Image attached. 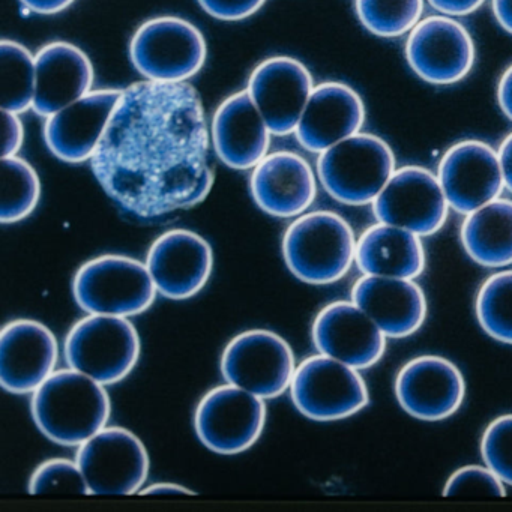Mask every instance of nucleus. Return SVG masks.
<instances>
[{
    "label": "nucleus",
    "instance_id": "nucleus-14",
    "mask_svg": "<svg viewBox=\"0 0 512 512\" xmlns=\"http://www.w3.org/2000/svg\"><path fill=\"white\" fill-rule=\"evenodd\" d=\"M395 397L401 409L425 422H439L458 412L466 397L460 368L437 355L416 356L395 377Z\"/></svg>",
    "mask_w": 512,
    "mask_h": 512
},
{
    "label": "nucleus",
    "instance_id": "nucleus-13",
    "mask_svg": "<svg viewBox=\"0 0 512 512\" xmlns=\"http://www.w3.org/2000/svg\"><path fill=\"white\" fill-rule=\"evenodd\" d=\"M374 217L425 238L445 226L449 206L436 173L419 166L397 169L373 202Z\"/></svg>",
    "mask_w": 512,
    "mask_h": 512
},
{
    "label": "nucleus",
    "instance_id": "nucleus-22",
    "mask_svg": "<svg viewBox=\"0 0 512 512\" xmlns=\"http://www.w3.org/2000/svg\"><path fill=\"white\" fill-rule=\"evenodd\" d=\"M250 191L256 205L266 214L295 218L305 214L316 200V175L301 155L275 152L254 167Z\"/></svg>",
    "mask_w": 512,
    "mask_h": 512
},
{
    "label": "nucleus",
    "instance_id": "nucleus-2",
    "mask_svg": "<svg viewBox=\"0 0 512 512\" xmlns=\"http://www.w3.org/2000/svg\"><path fill=\"white\" fill-rule=\"evenodd\" d=\"M31 409L38 430L62 446L82 445L112 415L106 386L73 368L55 371L32 394Z\"/></svg>",
    "mask_w": 512,
    "mask_h": 512
},
{
    "label": "nucleus",
    "instance_id": "nucleus-39",
    "mask_svg": "<svg viewBox=\"0 0 512 512\" xmlns=\"http://www.w3.org/2000/svg\"><path fill=\"white\" fill-rule=\"evenodd\" d=\"M497 104L503 115L512 122V64L503 71L497 83Z\"/></svg>",
    "mask_w": 512,
    "mask_h": 512
},
{
    "label": "nucleus",
    "instance_id": "nucleus-35",
    "mask_svg": "<svg viewBox=\"0 0 512 512\" xmlns=\"http://www.w3.org/2000/svg\"><path fill=\"white\" fill-rule=\"evenodd\" d=\"M203 11L223 22H239L256 14L266 0H197Z\"/></svg>",
    "mask_w": 512,
    "mask_h": 512
},
{
    "label": "nucleus",
    "instance_id": "nucleus-21",
    "mask_svg": "<svg viewBox=\"0 0 512 512\" xmlns=\"http://www.w3.org/2000/svg\"><path fill=\"white\" fill-rule=\"evenodd\" d=\"M364 122L365 104L352 86L322 83L314 86L295 136L302 148L322 154L361 133Z\"/></svg>",
    "mask_w": 512,
    "mask_h": 512
},
{
    "label": "nucleus",
    "instance_id": "nucleus-31",
    "mask_svg": "<svg viewBox=\"0 0 512 512\" xmlns=\"http://www.w3.org/2000/svg\"><path fill=\"white\" fill-rule=\"evenodd\" d=\"M425 0H355L356 16L376 37L409 34L422 19Z\"/></svg>",
    "mask_w": 512,
    "mask_h": 512
},
{
    "label": "nucleus",
    "instance_id": "nucleus-9",
    "mask_svg": "<svg viewBox=\"0 0 512 512\" xmlns=\"http://www.w3.org/2000/svg\"><path fill=\"white\" fill-rule=\"evenodd\" d=\"M295 370L292 347L268 329H251L236 335L221 356V373L226 382L263 400L280 397L290 389Z\"/></svg>",
    "mask_w": 512,
    "mask_h": 512
},
{
    "label": "nucleus",
    "instance_id": "nucleus-12",
    "mask_svg": "<svg viewBox=\"0 0 512 512\" xmlns=\"http://www.w3.org/2000/svg\"><path fill=\"white\" fill-rule=\"evenodd\" d=\"M407 64L413 73L434 86H451L469 76L475 65L472 35L455 17H425L407 34Z\"/></svg>",
    "mask_w": 512,
    "mask_h": 512
},
{
    "label": "nucleus",
    "instance_id": "nucleus-1",
    "mask_svg": "<svg viewBox=\"0 0 512 512\" xmlns=\"http://www.w3.org/2000/svg\"><path fill=\"white\" fill-rule=\"evenodd\" d=\"M209 145L205 109L190 83L143 80L122 91L92 172L125 214L157 220L211 193Z\"/></svg>",
    "mask_w": 512,
    "mask_h": 512
},
{
    "label": "nucleus",
    "instance_id": "nucleus-6",
    "mask_svg": "<svg viewBox=\"0 0 512 512\" xmlns=\"http://www.w3.org/2000/svg\"><path fill=\"white\" fill-rule=\"evenodd\" d=\"M140 337L128 317L88 314L65 338L68 367L104 386L124 380L140 358Z\"/></svg>",
    "mask_w": 512,
    "mask_h": 512
},
{
    "label": "nucleus",
    "instance_id": "nucleus-41",
    "mask_svg": "<svg viewBox=\"0 0 512 512\" xmlns=\"http://www.w3.org/2000/svg\"><path fill=\"white\" fill-rule=\"evenodd\" d=\"M139 494L142 496H167L170 494L172 496V494H194V491L184 485L175 484V482H157V484L143 487Z\"/></svg>",
    "mask_w": 512,
    "mask_h": 512
},
{
    "label": "nucleus",
    "instance_id": "nucleus-30",
    "mask_svg": "<svg viewBox=\"0 0 512 512\" xmlns=\"http://www.w3.org/2000/svg\"><path fill=\"white\" fill-rule=\"evenodd\" d=\"M475 314L488 337L512 346V269L496 272L482 283Z\"/></svg>",
    "mask_w": 512,
    "mask_h": 512
},
{
    "label": "nucleus",
    "instance_id": "nucleus-15",
    "mask_svg": "<svg viewBox=\"0 0 512 512\" xmlns=\"http://www.w3.org/2000/svg\"><path fill=\"white\" fill-rule=\"evenodd\" d=\"M437 178L452 211L470 214L505 190L497 149L481 140L455 143L443 154Z\"/></svg>",
    "mask_w": 512,
    "mask_h": 512
},
{
    "label": "nucleus",
    "instance_id": "nucleus-19",
    "mask_svg": "<svg viewBox=\"0 0 512 512\" xmlns=\"http://www.w3.org/2000/svg\"><path fill=\"white\" fill-rule=\"evenodd\" d=\"M59 358L55 334L44 323L17 319L0 332V383L10 394H34Z\"/></svg>",
    "mask_w": 512,
    "mask_h": 512
},
{
    "label": "nucleus",
    "instance_id": "nucleus-7",
    "mask_svg": "<svg viewBox=\"0 0 512 512\" xmlns=\"http://www.w3.org/2000/svg\"><path fill=\"white\" fill-rule=\"evenodd\" d=\"M206 55L202 32L181 17L148 20L130 43L131 64L151 82L185 83L202 70Z\"/></svg>",
    "mask_w": 512,
    "mask_h": 512
},
{
    "label": "nucleus",
    "instance_id": "nucleus-11",
    "mask_svg": "<svg viewBox=\"0 0 512 512\" xmlns=\"http://www.w3.org/2000/svg\"><path fill=\"white\" fill-rule=\"evenodd\" d=\"M266 424L263 398L226 383L203 395L194 412V430L200 442L221 455L250 449Z\"/></svg>",
    "mask_w": 512,
    "mask_h": 512
},
{
    "label": "nucleus",
    "instance_id": "nucleus-38",
    "mask_svg": "<svg viewBox=\"0 0 512 512\" xmlns=\"http://www.w3.org/2000/svg\"><path fill=\"white\" fill-rule=\"evenodd\" d=\"M76 0H20L26 10L41 16H53L70 8Z\"/></svg>",
    "mask_w": 512,
    "mask_h": 512
},
{
    "label": "nucleus",
    "instance_id": "nucleus-16",
    "mask_svg": "<svg viewBox=\"0 0 512 512\" xmlns=\"http://www.w3.org/2000/svg\"><path fill=\"white\" fill-rule=\"evenodd\" d=\"M314 89L313 76L298 59L277 56L257 65L247 92L272 136L295 134Z\"/></svg>",
    "mask_w": 512,
    "mask_h": 512
},
{
    "label": "nucleus",
    "instance_id": "nucleus-18",
    "mask_svg": "<svg viewBox=\"0 0 512 512\" xmlns=\"http://www.w3.org/2000/svg\"><path fill=\"white\" fill-rule=\"evenodd\" d=\"M317 352L356 370H368L385 355L386 337L355 302L335 301L319 311L311 328Z\"/></svg>",
    "mask_w": 512,
    "mask_h": 512
},
{
    "label": "nucleus",
    "instance_id": "nucleus-42",
    "mask_svg": "<svg viewBox=\"0 0 512 512\" xmlns=\"http://www.w3.org/2000/svg\"><path fill=\"white\" fill-rule=\"evenodd\" d=\"M491 8L500 28L512 35V0H491Z\"/></svg>",
    "mask_w": 512,
    "mask_h": 512
},
{
    "label": "nucleus",
    "instance_id": "nucleus-34",
    "mask_svg": "<svg viewBox=\"0 0 512 512\" xmlns=\"http://www.w3.org/2000/svg\"><path fill=\"white\" fill-rule=\"evenodd\" d=\"M505 482L487 464H469L455 470L446 481L445 496H505Z\"/></svg>",
    "mask_w": 512,
    "mask_h": 512
},
{
    "label": "nucleus",
    "instance_id": "nucleus-37",
    "mask_svg": "<svg viewBox=\"0 0 512 512\" xmlns=\"http://www.w3.org/2000/svg\"><path fill=\"white\" fill-rule=\"evenodd\" d=\"M439 14L451 17L469 16L482 7L485 0H427Z\"/></svg>",
    "mask_w": 512,
    "mask_h": 512
},
{
    "label": "nucleus",
    "instance_id": "nucleus-3",
    "mask_svg": "<svg viewBox=\"0 0 512 512\" xmlns=\"http://www.w3.org/2000/svg\"><path fill=\"white\" fill-rule=\"evenodd\" d=\"M356 239L350 224L331 211L299 215L283 236L287 269L298 280L326 286L341 280L356 259Z\"/></svg>",
    "mask_w": 512,
    "mask_h": 512
},
{
    "label": "nucleus",
    "instance_id": "nucleus-24",
    "mask_svg": "<svg viewBox=\"0 0 512 512\" xmlns=\"http://www.w3.org/2000/svg\"><path fill=\"white\" fill-rule=\"evenodd\" d=\"M271 130L247 91L230 95L212 119L211 142L233 170H253L268 155Z\"/></svg>",
    "mask_w": 512,
    "mask_h": 512
},
{
    "label": "nucleus",
    "instance_id": "nucleus-10",
    "mask_svg": "<svg viewBox=\"0 0 512 512\" xmlns=\"http://www.w3.org/2000/svg\"><path fill=\"white\" fill-rule=\"evenodd\" d=\"M77 463L88 484L89 494L127 496L139 494L149 475L145 443L122 427H104L77 451Z\"/></svg>",
    "mask_w": 512,
    "mask_h": 512
},
{
    "label": "nucleus",
    "instance_id": "nucleus-36",
    "mask_svg": "<svg viewBox=\"0 0 512 512\" xmlns=\"http://www.w3.org/2000/svg\"><path fill=\"white\" fill-rule=\"evenodd\" d=\"M2 121H4V148L2 157H14L19 154L25 142V127L19 113L2 110Z\"/></svg>",
    "mask_w": 512,
    "mask_h": 512
},
{
    "label": "nucleus",
    "instance_id": "nucleus-26",
    "mask_svg": "<svg viewBox=\"0 0 512 512\" xmlns=\"http://www.w3.org/2000/svg\"><path fill=\"white\" fill-rule=\"evenodd\" d=\"M355 263L364 275L416 280L427 257L421 236L377 221L359 236Z\"/></svg>",
    "mask_w": 512,
    "mask_h": 512
},
{
    "label": "nucleus",
    "instance_id": "nucleus-29",
    "mask_svg": "<svg viewBox=\"0 0 512 512\" xmlns=\"http://www.w3.org/2000/svg\"><path fill=\"white\" fill-rule=\"evenodd\" d=\"M41 182L37 170L17 157H2V193L0 221L19 223L28 218L40 203Z\"/></svg>",
    "mask_w": 512,
    "mask_h": 512
},
{
    "label": "nucleus",
    "instance_id": "nucleus-23",
    "mask_svg": "<svg viewBox=\"0 0 512 512\" xmlns=\"http://www.w3.org/2000/svg\"><path fill=\"white\" fill-rule=\"evenodd\" d=\"M352 301L365 311L388 338H407L427 319V298L416 280L362 275Z\"/></svg>",
    "mask_w": 512,
    "mask_h": 512
},
{
    "label": "nucleus",
    "instance_id": "nucleus-40",
    "mask_svg": "<svg viewBox=\"0 0 512 512\" xmlns=\"http://www.w3.org/2000/svg\"><path fill=\"white\" fill-rule=\"evenodd\" d=\"M497 154H499L505 188L509 193H512V133H509L502 140L499 149H497Z\"/></svg>",
    "mask_w": 512,
    "mask_h": 512
},
{
    "label": "nucleus",
    "instance_id": "nucleus-27",
    "mask_svg": "<svg viewBox=\"0 0 512 512\" xmlns=\"http://www.w3.org/2000/svg\"><path fill=\"white\" fill-rule=\"evenodd\" d=\"M461 245L467 256L484 268L512 265V200L499 199L464 215Z\"/></svg>",
    "mask_w": 512,
    "mask_h": 512
},
{
    "label": "nucleus",
    "instance_id": "nucleus-25",
    "mask_svg": "<svg viewBox=\"0 0 512 512\" xmlns=\"http://www.w3.org/2000/svg\"><path fill=\"white\" fill-rule=\"evenodd\" d=\"M37 92L32 109L44 118L61 112L92 91L94 65L85 52L67 41L47 44L35 56Z\"/></svg>",
    "mask_w": 512,
    "mask_h": 512
},
{
    "label": "nucleus",
    "instance_id": "nucleus-32",
    "mask_svg": "<svg viewBox=\"0 0 512 512\" xmlns=\"http://www.w3.org/2000/svg\"><path fill=\"white\" fill-rule=\"evenodd\" d=\"M29 493L89 494V488L77 461L50 458L32 473Z\"/></svg>",
    "mask_w": 512,
    "mask_h": 512
},
{
    "label": "nucleus",
    "instance_id": "nucleus-28",
    "mask_svg": "<svg viewBox=\"0 0 512 512\" xmlns=\"http://www.w3.org/2000/svg\"><path fill=\"white\" fill-rule=\"evenodd\" d=\"M0 74H2V110L28 112L34 107L37 92V61L22 44L13 40L0 43Z\"/></svg>",
    "mask_w": 512,
    "mask_h": 512
},
{
    "label": "nucleus",
    "instance_id": "nucleus-17",
    "mask_svg": "<svg viewBox=\"0 0 512 512\" xmlns=\"http://www.w3.org/2000/svg\"><path fill=\"white\" fill-rule=\"evenodd\" d=\"M146 266L158 293L173 301H185L208 284L214 251L199 233L173 229L155 239Z\"/></svg>",
    "mask_w": 512,
    "mask_h": 512
},
{
    "label": "nucleus",
    "instance_id": "nucleus-33",
    "mask_svg": "<svg viewBox=\"0 0 512 512\" xmlns=\"http://www.w3.org/2000/svg\"><path fill=\"white\" fill-rule=\"evenodd\" d=\"M484 464L499 475L505 484L512 485V413L493 419L481 439Z\"/></svg>",
    "mask_w": 512,
    "mask_h": 512
},
{
    "label": "nucleus",
    "instance_id": "nucleus-8",
    "mask_svg": "<svg viewBox=\"0 0 512 512\" xmlns=\"http://www.w3.org/2000/svg\"><path fill=\"white\" fill-rule=\"evenodd\" d=\"M290 397L301 415L317 422L350 418L370 403V392L359 370L322 353L296 367Z\"/></svg>",
    "mask_w": 512,
    "mask_h": 512
},
{
    "label": "nucleus",
    "instance_id": "nucleus-20",
    "mask_svg": "<svg viewBox=\"0 0 512 512\" xmlns=\"http://www.w3.org/2000/svg\"><path fill=\"white\" fill-rule=\"evenodd\" d=\"M122 91L97 89L47 118L44 140L58 160L91 161L118 106Z\"/></svg>",
    "mask_w": 512,
    "mask_h": 512
},
{
    "label": "nucleus",
    "instance_id": "nucleus-5",
    "mask_svg": "<svg viewBox=\"0 0 512 512\" xmlns=\"http://www.w3.org/2000/svg\"><path fill=\"white\" fill-rule=\"evenodd\" d=\"M157 293L146 263L121 254L95 257L73 278L74 299L88 314L139 316L151 308Z\"/></svg>",
    "mask_w": 512,
    "mask_h": 512
},
{
    "label": "nucleus",
    "instance_id": "nucleus-4",
    "mask_svg": "<svg viewBox=\"0 0 512 512\" xmlns=\"http://www.w3.org/2000/svg\"><path fill=\"white\" fill-rule=\"evenodd\" d=\"M395 170L389 143L362 131L326 149L317 160V176L326 193L349 206L373 205Z\"/></svg>",
    "mask_w": 512,
    "mask_h": 512
}]
</instances>
